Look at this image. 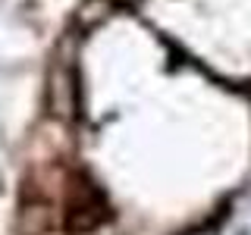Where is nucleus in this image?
Here are the masks:
<instances>
[{"label": "nucleus", "instance_id": "f257e3e1", "mask_svg": "<svg viewBox=\"0 0 251 235\" xmlns=\"http://www.w3.org/2000/svg\"><path fill=\"white\" fill-rule=\"evenodd\" d=\"M82 188V198L73 204V210H69V229H91V226H98L100 219H107V207H104V198H100L94 188L88 185H78Z\"/></svg>", "mask_w": 251, "mask_h": 235}]
</instances>
